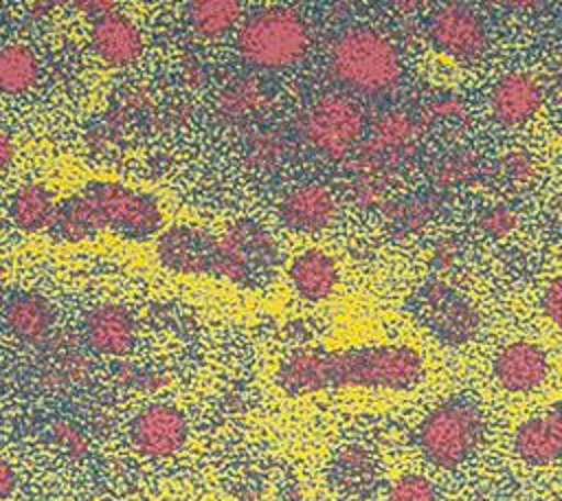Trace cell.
I'll return each instance as SVG.
<instances>
[{
    "label": "cell",
    "instance_id": "6da1fadb",
    "mask_svg": "<svg viewBox=\"0 0 562 501\" xmlns=\"http://www.w3.org/2000/svg\"><path fill=\"white\" fill-rule=\"evenodd\" d=\"M424 378V358L408 345L296 349L281 360L274 382L288 396L336 389L406 391Z\"/></svg>",
    "mask_w": 562,
    "mask_h": 501
},
{
    "label": "cell",
    "instance_id": "7a4b0ae2",
    "mask_svg": "<svg viewBox=\"0 0 562 501\" xmlns=\"http://www.w3.org/2000/svg\"><path fill=\"white\" fill-rule=\"evenodd\" d=\"M327 70L342 88L364 97H380L400 84L402 57L386 35L356 26L342 31L329 44Z\"/></svg>",
    "mask_w": 562,
    "mask_h": 501
},
{
    "label": "cell",
    "instance_id": "3957f363",
    "mask_svg": "<svg viewBox=\"0 0 562 501\" xmlns=\"http://www.w3.org/2000/svg\"><path fill=\"white\" fill-rule=\"evenodd\" d=\"M235 44L246 64L281 70L303 59L310 48V29L296 11L272 7L250 15L239 26Z\"/></svg>",
    "mask_w": 562,
    "mask_h": 501
},
{
    "label": "cell",
    "instance_id": "277c9868",
    "mask_svg": "<svg viewBox=\"0 0 562 501\" xmlns=\"http://www.w3.org/2000/svg\"><path fill=\"white\" fill-rule=\"evenodd\" d=\"M481 435L483 415L476 402L454 396L428 411L415 431V444L428 464L452 470L474 453Z\"/></svg>",
    "mask_w": 562,
    "mask_h": 501
},
{
    "label": "cell",
    "instance_id": "5b68a950",
    "mask_svg": "<svg viewBox=\"0 0 562 501\" xmlns=\"http://www.w3.org/2000/svg\"><path fill=\"white\" fill-rule=\"evenodd\" d=\"M296 132L316 154L340 160L358 149L364 138V114L345 94H321L296 116Z\"/></svg>",
    "mask_w": 562,
    "mask_h": 501
},
{
    "label": "cell",
    "instance_id": "8992f818",
    "mask_svg": "<svg viewBox=\"0 0 562 501\" xmlns=\"http://www.w3.org/2000/svg\"><path fill=\"white\" fill-rule=\"evenodd\" d=\"M279 264L274 237L257 222L239 220L215 233L211 277L237 286H257L270 277Z\"/></svg>",
    "mask_w": 562,
    "mask_h": 501
},
{
    "label": "cell",
    "instance_id": "52a82bcc",
    "mask_svg": "<svg viewBox=\"0 0 562 501\" xmlns=\"http://www.w3.org/2000/svg\"><path fill=\"white\" fill-rule=\"evenodd\" d=\"M94 204L103 231L127 240H147L162 226V211L154 196L112 180H92L81 189Z\"/></svg>",
    "mask_w": 562,
    "mask_h": 501
},
{
    "label": "cell",
    "instance_id": "ba28073f",
    "mask_svg": "<svg viewBox=\"0 0 562 501\" xmlns=\"http://www.w3.org/2000/svg\"><path fill=\"white\" fill-rule=\"evenodd\" d=\"M422 134V123L400 110L380 114L367 138L358 145V167L360 171H375L386 176L397 167H404L415 149Z\"/></svg>",
    "mask_w": 562,
    "mask_h": 501
},
{
    "label": "cell",
    "instance_id": "9c48e42d",
    "mask_svg": "<svg viewBox=\"0 0 562 501\" xmlns=\"http://www.w3.org/2000/svg\"><path fill=\"white\" fill-rule=\"evenodd\" d=\"M419 303L428 330L448 347L470 343L481 330V314L476 308L457 294L443 277H432L422 286Z\"/></svg>",
    "mask_w": 562,
    "mask_h": 501
},
{
    "label": "cell",
    "instance_id": "30bf717a",
    "mask_svg": "<svg viewBox=\"0 0 562 501\" xmlns=\"http://www.w3.org/2000/svg\"><path fill=\"white\" fill-rule=\"evenodd\" d=\"M189 424L184 413L167 402L140 409L130 424V442L136 453L149 459H167L187 444Z\"/></svg>",
    "mask_w": 562,
    "mask_h": 501
},
{
    "label": "cell",
    "instance_id": "8fae6325",
    "mask_svg": "<svg viewBox=\"0 0 562 501\" xmlns=\"http://www.w3.org/2000/svg\"><path fill=\"white\" fill-rule=\"evenodd\" d=\"M426 33L437 51L454 59H476L487 51L483 20L463 4H443L432 11Z\"/></svg>",
    "mask_w": 562,
    "mask_h": 501
},
{
    "label": "cell",
    "instance_id": "7c38bea8",
    "mask_svg": "<svg viewBox=\"0 0 562 501\" xmlns=\"http://www.w3.org/2000/svg\"><path fill=\"white\" fill-rule=\"evenodd\" d=\"M279 222L296 233H318L329 229L338 218V202L329 187L307 182L292 187L277 202Z\"/></svg>",
    "mask_w": 562,
    "mask_h": 501
},
{
    "label": "cell",
    "instance_id": "4fadbf2b",
    "mask_svg": "<svg viewBox=\"0 0 562 501\" xmlns=\"http://www.w3.org/2000/svg\"><path fill=\"white\" fill-rule=\"evenodd\" d=\"M213 246L215 233L176 224L160 233L156 242V253L162 266L180 275H209L213 268Z\"/></svg>",
    "mask_w": 562,
    "mask_h": 501
},
{
    "label": "cell",
    "instance_id": "5bb4252c",
    "mask_svg": "<svg viewBox=\"0 0 562 501\" xmlns=\"http://www.w3.org/2000/svg\"><path fill=\"white\" fill-rule=\"evenodd\" d=\"M544 92L536 75L527 70H509L501 75L490 92V112L503 127L527 123L542 105Z\"/></svg>",
    "mask_w": 562,
    "mask_h": 501
},
{
    "label": "cell",
    "instance_id": "9a60e30c",
    "mask_svg": "<svg viewBox=\"0 0 562 501\" xmlns=\"http://www.w3.org/2000/svg\"><path fill=\"white\" fill-rule=\"evenodd\" d=\"M81 334L94 354L121 358L136 345V321L127 308L119 303H101L83 316Z\"/></svg>",
    "mask_w": 562,
    "mask_h": 501
},
{
    "label": "cell",
    "instance_id": "2e32d148",
    "mask_svg": "<svg viewBox=\"0 0 562 501\" xmlns=\"http://www.w3.org/2000/svg\"><path fill=\"white\" fill-rule=\"evenodd\" d=\"M492 374L505 391L527 393L544 382L549 374V358L540 345L514 341L496 352Z\"/></svg>",
    "mask_w": 562,
    "mask_h": 501
},
{
    "label": "cell",
    "instance_id": "e0dca14e",
    "mask_svg": "<svg viewBox=\"0 0 562 501\" xmlns=\"http://www.w3.org/2000/svg\"><path fill=\"white\" fill-rule=\"evenodd\" d=\"M514 453L529 466H544L562 457V398L547 411L527 417L518 424L514 439Z\"/></svg>",
    "mask_w": 562,
    "mask_h": 501
},
{
    "label": "cell",
    "instance_id": "ac0fdd59",
    "mask_svg": "<svg viewBox=\"0 0 562 501\" xmlns=\"http://www.w3.org/2000/svg\"><path fill=\"white\" fill-rule=\"evenodd\" d=\"M90 44L103 64L123 68L140 57L143 33L132 18L112 11L92 22Z\"/></svg>",
    "mask_w": 562,
    "mask_h": 501
},
{
    "label": "cell",
    "instance_id": "d6986e66",
    "mask_svg": "<svg viewBox=\"0 0 562 501\" xmlns=\"http://www.w3.org/2000/svg\"><path fill=\"white\" fill-rule=\"evenodd\" d=\"M9 332L29 345L44 343L55 325V308L37 292H18L4 305Z\"/></svg>",
    "mask_w": 562,
    "mask_h": 501
},
{
    "label": "cell",
    "instance_id": "ffe728a7",
    "mask_svg": "<svg viewBox=\"0 0 562 501\" xmlns=\"http://www.w3.org/2000/svg\"><path fill=\"white\" fill-rule=\"evenodd\" d=\"M294 292L305 301H323L338 288V266L334 257L321 248H307L299 253L288 268Z\"/></svg>",
    "mask_w": 562,
    "mask_h": 501
},
{
    "label": "cell",
    "instance_id": "44dd1931",
    "mask_svg": "<svg viewBox=\"0 0 562 501\" xmlns=\"http://www.w3.org/2000/svg\"><path fill=\"white\" fill-rule=\"evenodd\" d=\"M103 231L99 213L88 196L79 189L77 193L57 202L48 233L59 242H83Z\"/></svg>",
    "mask_w": 562,
    "mask_h": 501
},
{
    "label": "cell",
    "instance_id": "7402d4cb",
    "mask_svg": "<svg viewBox=\"0 0 562 501\" xmlns=\"http://www.w3.org/2000/svg\"><path fill=\"white\" fill-rule=\"evenodd\" d=\"M57 202L48 187L40 182L20 185L9 198V220L15 229L35 233L50 226Z\"/></svg>",
    "mask_w": 562,
    "mask_h": 501
},
{
    "label": "cell",
    "instance_id": "603a6c76",
    "mask_svg": "<svg viewBox=\"0 0 562 501\" xmlns=\"http://www.w3.org/2000/svg\"><path fill=\"white\" fill-rule=\"evenodd\" d=\"M40 79V59L26 44L0 46V92L22 94Z\"/></svg>",
    "mask_w": 562,
    "mask_h": 501
},
{
    "label": "cell",
    "instance_id": "cb8c5ba5",
    "mask_svg": "<svg viewBox=\"0 0 562 501\" xmlns=\"http://www.w3.org/2000/svg\"><path fill=\"white\" fill-rule=\"evenodd\" d=\"M241 18V4L235 0H195L187 7L191 29L202 37L228 33Z\"/></svg>",
    "mask_w": 562,
    "mask_h": 501
},
{
    "label": "cell",
    "instance_id": "d4e9b609",
    "mask_svg": "<svg viewBox=\"0 0 562 501\" xmlns=\"http://www.w3.org/2000/svg\"><path fill=\"white\" fill-rule=\"evenodd\" d=\"M435 189L454 191L472 185L479 176V158L472 149L459 147L437 158L428 171Z\"/></svg>",
    "mask_w": 562,
    "mask_h": 501
},
{
    "label": "cell",
    "instance_id": "484cf974",
    "mask_svg": "<svg viewBox=\"0 0 562 501\" xmlns=\"http://www.w3.org/2000/svg\"><path fill=\"white\" fill-rule=\"evenodd\" d=\"M439 211V198L432 193H415L391 202L386 209L389 224L397 235H413L422 231Z\"/></svg>",
    "mask_w": 562,
    "mask_h": 501
},
{
    "label": "cell",
    "instance_id": "4316f807",
    "mask_svg": "<svg viewBox=\"0 0 562 501\" xmlns=\"http://www.w3.org/2000/svg\"><path fill=\"white\" fill-rule=\"evenodd\" d=\"M261 101H263L261 90L248 79L233 81L217 97L220 110L231 119H241V116H248V114L257 112Z\"/></svg>",
    "mask_w": 562,
    "mask_h": 501
},
{
    "label": "cell",
    "instance_id": "83f0119b",
    "mask_svg": "<svg viewBox=\"0 0 562 501\" xmlns=\"http://www.w3.org/2000/svg\"><path fill=\"white\" fill-rule=\"evenodd\" d=\"M48 439L70 459H83L90 453L88 435L66 417H57L48 424Z\"/></svg>",
    "mask_w": 562,
    "mask_h": 501
},
{
    "label": "cell",
    "instance_id": "f1b7e54d",
    "mask_svg": "<svg viewBox=\"0 0 562 501\" xmlns=\"http://www.w3.org/2000/svg\"><path fill=\"white\" fill-rule=\"evenodd\" d=\"M518 224V215L509 204H490L485 207L479 218H476V226L479 231L490 237V240H503L507 237Z\"/></svg>",
    "mask_w": 562,
    "mask_h": 501
},
{
    "label": "cell",
    "instance_id": "f546056e",
    "mask_svg": "<svg viewBox=\"0 0 562 501\" xmlns=\"http://www.w3.org/2000/svg\"><path fill=\"white\" fill-rule=\"evenodd\" d=\"M386 501H437V490L424 475L408 472L391 483Z\"/></svg>",
    "mask_w": 562,
    "mask_h": 501
},
{
    "label": "cell",
    "instance_id": "4dcf8cb0",
    "mask_svg": "<svg viewBox=\"0 0 562 501\" xmlns=\"http://www.w3.org/2000/svg\"><path fill=\"white\" fill-rule=\"evenodd\" d=\"M538 165L533 156L525 149H512L498 160V174L505 182L512 185H529L536 178Z\"/></svg>",
    "mask_w": 562,
    "mask_h": 501
},
{
    "label": "cell",
    "instance_id": "1f68e13d",
    "mask_svg": "<svg viewBox=\"0 0 562 501\" xmlns=\"http://www.w3.org/2000/svg\"><path fill=\"white\" fill-rule=\"evenodd\" d=\"M285 141L274 132L257 134L248 145V158L255 167H272L285 156Z\"/></svg>",
    "mask_w": 562,
    "mask_h": 501
},
{
    "label": "cell",
    "instance_id": "d6a6232c",
    "mask_svg": "<svg viewBox=\"0 0 562 501\" xmlns=\"http://www.w3.org/2000/svg\"><path fill=\"white\" fill-rule=\"evenodd\" d=\"M465 119V103L457 94H441L422 110L424 123H461Z\"/></svg>",
    "mask_w": 562,
    "mask_h": 501
},
{
    "label": "cell",
    "instance_id": "836d02e7",
    "mask_svg": "<svg viewBox=\"0 0 562 501\" xmlns=\"http://www.w3.org/2000/svg\"><path fill=\"white\" fill-rule=\"evenodd\" d=\"M353 193L356 200L364 207L382 204L386 198V176L375 171H358L353 180Z\"/></svg>",
    "mask_w": 562,
    "mask_h": 501
},
{
    "label": "cell",
    "instance_id": "e575fe53",
    "mask_svg": "<svg viewBox=\"0 0 562 501\" xmlns=\"http://www.w3.org/2000/svg\"><path fill=\"white\" fill-rule=\"evenodd\" d=\"M459 255H461L459 244L452 237H443L430 250V266L437 275H443L457 266Z\"/></svg>",
    "mask_w": 562,
    "mask_h": 501
},
{
    "label": "cell",
    "instance_id": "d590c367",
    "mask_svg": "<svg viewBox=\"0 0 562 501\" xmlns=\"http://www.w3.org/2000/svg\"><path fill=\"white\" fill-rule=\"evenodd\" d=\"M540 308H542L544 316H547L553 325L562 327V275H560V277H553V279L547 283V288H544V292H542V297H540Z\"/></svg>",
    "mask_w": 562,
    "mask_h": 501
},
{
    "label": "cell",
    "instance_id": "8d00e7d4",
    "mask_svg": "<svg viewBox=\"0 0 562 501\" xmlns=\"http://www.w3.org/2000/svg\"><path fill=\"white\" fill-rule=\"evenodd\" d=\"M116 2H112V0H86V2H75V9L77 11H83V13H88V15H94V20L97 18H101V15H108V13H112V11H116Z\"/></svg>",
    "mask_w": 562,
    "mask_h": 501
},
{
    "label": "cell",
    "instance_id": "74e56055",
    "mask_svg": "<svg viewBox=\"0 0 562 501\" xmlns=\"http://www.w3.org/2000/svg\"><path fill=\"white\" fill-rule=\"evenodd\" d=\"M15 486H18L15 470L0 457V501L9 499L15 492Z\"/></svg>",
    "mask_w": 562,
    "mask_h": 501
},
{
    "label": "cell",
    "instance_id": "f35d334b",
    "mask_svg": "<svg viewBox=\"0 0 562 501\" xmlns=\"http://www.w3.org/2000/svg\"><path fill=\"white\" fill-rule=\"evenodd\" d=\"M13 154H15V149H13L11 136L4 130H0V174H4L9 169V165L13 163Z\"/></svg>",
    "mask_w": 562,
    "mask_h": 501
},
{
    "label": "cell",
    "instance_id": "ab89813d",
    "mask_svg": "<svg viewBox=\"0 0 562 501\" xmlns=\"http://www.w3.org/2000/svg\"><path fill=\"white\" fill-rule=\"evenodd\" d=\"M4 286H7V279H4V272H2V268H0V297L4 294Z\"/></svg>",
    "mask_w": 562,
    "mask_h": 501
},
{
    "label": "cell",
    "instance_id": "60d3db41",
    "mask_svg": "<svg viewBox=\"0 0 562 501\" xmlns=\"http://www.w3.org/2000/svg\"><path fill=\"white\" fill-rule=\"evenodd\" d=\"M0 11H2V2H0Z\"/></svg>",
    "mask_w": 562,
    "mask_h": 501
}]
</instances>
